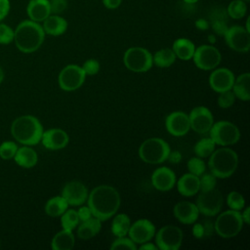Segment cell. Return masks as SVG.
Listing matches in <instances>:
<instances>
[{
	"label": "cell",
	"mask_w": 250,
	"mask_h": 250,
	"mask_svg": "<svg viewBox=\"0 0 250 250\" xmlns=\"http://www.w3.org/2000/svg\"><path fill=\"white\" fill-rule=\"evenodd\" d=\"M87 203L92 215L103 222L116 214L120 207L121 198L115 188L108 185H100L88 194Z\"/></svg>",
	"instance_id": "6da1fadb"
},
{
	"label": "cell",
	"mask_w": 250,
	"mask_h": 250,
	"mask_svg": "<svg viewBox=\"0 0 250 250\" xmlns=\"http://www.w3.org/2000/svg\"><path fill=\"white\" fill-rule=\"evenodd\" d=\"M44 39L45 32L42 25L31 20L21 21L14 30L16 47L25 54L37 51L43 44Z\"/></svg>",
	"instance_id": "7a4b0ae2"
},
{
	"label": "cell",
	"mask_w": 250,
	"mask_h": 250,
	"mask_svg": "<svg viewBox=\"0 0 250 250\" xmlns=\"http://www.w3.org/2000/svg\"><path fill=\"white\" fill-rule=\"evenodd\" d=\"M11 134L23 146H35L41 141L43 126L37 117L29 114L21 115L13 121Z\"/></svg>",
	"instance_id": "3957f363"
},
{
	"label": "cell",
	"mask_w": 250,
	"mask_h": 250,
	"mask_svg": "<svg viewBox=\"0 0 250 250\" xmlns=\"http://www.w3.org/2000/svg\"><path fill=\"white\" fill-rule=\"evenodd\" d=\"M208 168L210 172L219 179L230 177L238 165L237 153L228 146H222L208 156Z\"/></svg>",
	"instance_id": "277c9868"
},
{
	"label": "cell",
	"mask_w": 250,
	"mask_h": 250,
	"mask_svg": "<svg viewBox=\"0 0 250 250\" xmlns=\"http://www.w3.org/2000/svg\"><path fill=\"white\" fill-rule=\"evenodd\" d=\"M171 152L170 146L161 138L145 140L138 150L139 157L147 164H159L168 159Z\"/></svg>",
	"instance_id": "5b68a950"
},
{
	"label": "cell",
	"mask_w": 250,
	"mask_h": 250,
	"mask_svg": "<svg viewBox=\"0 0 250 250\" xmlns=\"http://www.w3.org/2000/svg\"><path fill=\"white\" fill-rule=\"evenodd\" d=\"M240 211L229 209L218 215L214 222L215 232L223 238L236 236L243 227Z\"/></svg>",
	"instance_id": "8992f818"
},
{
	"label": "cell",
	"mask_w": 250,
	"mask_h": 250,
	"mask_svg": "<svg viewBox=\"0 0 250 250\" xmlns=\"http://www.w3.org/2000/svg\"><path fill=\"white\" fill-rule=\"evenodd\" d=\"M123 63L133 72H146L153 64L152 55L143 47H130L124 53Z\"/></svg>",
	"instance_id": "52a82bcc"
},
{
	"label": "cell",
	"mask_w": 250,
	"mask_h": 250,
	"mask_svg": "<svg viewBox=\"0 0 250 250\" xmlns=\"http://www.w3.org/2000/svg\"><path fill=\"white\" fill-rule=\"evenodd\" d=\"M209 133L210 138L215 142V144L221 146L234 145L240 139V132L237 126L227 120H221L213 123Z\"/></svg>",
	"instance_id": "ba28073f"
},
{
	"label": "cell",
	"mask_w": 250,
	"mask_h": 250,
	"mask_svg": "<svg viewBox=\"0 0 250 250\" xmlns=\"http://www.w3.org/2000/svg\"><path fill=\"white\" fill-rule=\"evenodd\" d=\"M199 194L196 198L195 205L199 213L206 217H214L218 215L223 207L224 198L222 192L216 188L209 189L198 191Z\"/></svg>",
	"instance_id": "9c48e42d"
},
{
	"label": "cell",
	"mask_w": 250,
	"mask_h": 250,
	"mask_svg": "<svg viewBox=\"0 0 250 250\" xmlns=\"http://www.w3.org/2000/svg\"><path fill=\"white\" fill-rule=\"evenodd\" d=\"M154 235L155 244L159 250H178L184 238L182 229L174 225L160 228Z\"/></svg>",
	"instance_id": "30bf717a"
},
{
	"label": "cell",
	"mask_w": 250,
	"mask_h": 250,
	"mask_svg": "<svg viewBox=\"0 0 250 250\" xmlns=\"http://www.w3.org/2000/svg\"><path fill=\"white\" fill-rule=\"evenodd\" d=\"M86 78V74L81 66L77 64H68L64 66L58 76V83L63 91H75L79 89Z\"/></svg>",
	"instance_id": "8fae6325"
},
{
	"label": "cell",
	"mask_w": 250,
	"mask_h": 250,
	"mask_svg": "<svg viewBox=\"0 0 250 250\" xmlns=\"http://www.w3.org/2000/svg\"><path fill=\"white\" fill-rule=\"evenodd\" d=\"M192 60L199 69L212 70L220 64L222 55L213 45H200L195 48Z\"/></svg>",
	"instance_id": "7c38bea8"
},
{
	"label": "cell",
	"mask_w": 250,
	"mask_h": 250,
	"mask_svg": "<svg viewBox=\"0 0 250 250\" xmlns=\"http://www.w3.org/2000/svg\"><path fill=\"white\" fill-rule=\"evenodd\" d=\"M226 44L233 51L246 53L250 49V32L241 25L229 26L223 35Z\"/></svg>",
	"instance_id": "4fadbf2b"
},
{
	"label": "cell",
	"mask_w": 250,
	"mask_h": 250,
	"mask_svg": "<svg viewBox=\"0 0 250 250\" xmlns=\"http://www.w3.org/2000/svg\"><path fill=\"white\" fill-rule=\"evenodd\" d=\"M188 118L190 129L198 134L208 133L214 123L212 112L203 105L192 108L188 114Z\"/></svg>",
	"instance_id": "5bb4252c"
},
{
	"label": "cell",
	"mask_w": 250,
	"mask_h": 250,
	"mask_svg": "<svg viewBox=\"0 0 250 250\" xmlns=\"http://www.w3.org/2000/svg\"><path fill=\"white\" fill-rule=\"evenodd\" d=\"M88 189L86 186L77 180L66 183L62 189V196L66 200L68 205L80 206L87 201Z\"/></svg>",
	"instance_id": "9a60e30c"
},
{
	"label": "cell",
	"mask_w": 250,
	"mask_h": 250,
	"mask_svg": "<svg viewBox=\"0 0 250 250\" xmlns=\"http://www.w3.org/2000/svg\"><path fill=\"white\" fill-rule=\"evenodd\" d=\"M165 127L172 136H185L190 130L188 115L183 111H173L166 116Z\"/></svg>",
	"instance_id": "2e32d148"
},
{
	"label": "cell",
	"mask_w": 250,
	"mask_h": 250,
	"mask_svg": "<svg viewBox=\"0 0 250 250\" xmlns=\"http://www.w3.org/2000/svg\"><path fill=\"white\" fill-rule=\"evenodd\" d=\"M155 234V227L147 219H139L131 224L128 235L136 243L142 244L149 241Z\"/></svg>",
	"instance_id": "e0dca14e"
},
{
	"label": "cell",
	"mask_w": 250,
	"mask_h": 250,
	"mask_svg": "<svg viewBox=\"0 0 250 250\" xmlns=\"http://www.w3.org/2000/svg\"><path fill=\"white\" fill-rule=\"evenodd\" d=\"M233 82L234 74L230 69L226 67L214 68L209 76V85L211 89L217 93L231 90Z\"/></svg>",
	"instance_id": "ac0fdd59"
},
{
	"label": "cell",
	"mask_w": 250,
	"mask_h": 250,
	"mask_svg": "<svg viewBox=\"0 0 250 250\" xmlns=\"http://www.w3.org/2000/svg\"><path fill=\"white\" fill-rule=\"evenodd\" d=\"M42 145L50 150H59L64 148L69 142L67 133L60 128H52L43 131L41 141Z\"/></svg>",
	"instance_id": "d6986e66"
},
{
	"label": "cell",
	"mask_w": 250,
	"mask_h": 250,
	"mask_svg": "<svg viewBox=\"0 0 250 250\" xmlns=\"http://www.w3.org/2000/svg\"><path fill=\"white\" fill-rule=\"evenodd\" d=\"M176 175L172 169L166 166L155 169L151 175L153 188L160 191H168L176 185Z\"/></svg>",
	"instance_id": "ffe728a7"
},
{
	"label": "cell",
	"mask_w": 250,
	"mask_h": 250,
	"mask_svg": "<svg viewBox=\"0 0 250 250\" xmlns=\"http://www.w3.org/2000/svg\"><path fill=\"white\" fill-rule=\"evenodd\" d=\"M173 213L175 218L184 225H192L197 221L200 214L195 203L189 201H180L176 203Z\"/></svg>",
	"instance_id": "44dd1931"
},
{
	"label": "cell",
	"mask_w": 250,
	"mask_h": 250,
	"mask_svg": "<svg viewBox=\"0 0 250 250\" xmlns=\"http://www.w3.org/2000/svg\"><path fill=\"white\" fill-rule=\"evenodd\" d=\"M29 20L40 22L51 15L50 0H30L26 7Z\"/></svg>",
	"instance_id": "7402d4cb"
},
{
	"label": "cell",
	"mask_w": 250,
	"mask_h": 250,
	"mask_svg": "<svg viewBox=\"0 0 250 250\" xmlns=\"http://www.w3.org/2000/svg\"><path fill=\"white\" fill-rule=\"evenodd\" d=\"M176 185L180 194L186 197H190L199 191V177L188 172L176 181Z\"/></svg>",
	"instance_id": "603a6c76"
},
{
	"label": "cell",
	"mask_w": 250,
	"mask_h": 250,
	"mask_svg": "<svg viewBox=\"0 0 250 250\" xmlns=\"http://www.w3.org/2000/svg\"><path fill=\"white\" fill-rule=\"evenodd\" d=\"M43 30L45 34L59 36L63 34L67 29V21L59 15H50L43 21Z\"/></svg>",
	"instance_id": "cb8c5ba5"
},
{
	"label": "cell",
	"mask_w": 250,
	"mask_h": 250,
	"mask_svg": "<svg viewBox=\"0 0 250 250\" xmlns=\"http://www.w3.org/2000/svg\"><path fill=\"white\" fill-rule=\"evenodd\" d=\"M209 24H211L212 29L218 35L223 36L228 29V20L229 16L227 10L222 7H216L212 10L209 15Z\"/></svg>",
	"instance_id": "d4e9b609"
},
{
	"label": "cell",
	"mask_w": 250,
	"mask_h": 250,
	"mask_svg": "<svg viewBox=\"0 0 250 250\" xmlns=\"http://www.w3.org/2000/svg\"><path fill=\"white\" fill-rule=\"evenodd\" d=\"M102 229V221L92 216L86 221L80 222L76 230V234L80 239H90L96 236Z\"/></svg>",
	"instance_id": "484cf974"
},
{
	"label": "cell",
	"mask_w": 250,
	"mask_h": 250,
	"mask_svg": "<svg viewBox=\"0 0 250 250\" xmlns=\"http://www.w3.org/2000/svg\"><path fill=\"white\" fill-rule=\"evenodd\" d=\"M15 162L22 168H31L37 164L38 155L37 152L30 147V146H22L18 147V150L14 156Z\"/></svg>",
	"instance_id": "4316f807"
},
{
	"label": "cell",
	"mask_w": 250,
	"mask_h": 250,
	"mask_svg": "<svg viewBox=\"0 0 250 250\" xmlns=\"http://www.w3.org/2000/svg\"><path fill=\"white\" fill-rule=\"evenodd\" d=\"M75 238L72 230L62 229L57 232L51 241V248L53 250H71L74 247Z\"/></svg>",
	"instance_id": "83f0119b"
},
{
	"label": "cell",
	"mask_w": 250,
	"mask_h": 250,
	"mask_svg": "<svg viewBox=\"0 0 250 250\" xmlns=\"http://www.w3.org/2000/svg\"><path fill=\"white\" fill-rule=\"evenodd\" d=\"M250 73L245 72L240 75H238L236 78H234V82L231 87V91L233 92L235 98L247 102L250 100Z\"/></svg>",
	"instance_id": "f1b7e54d"
},
{
	"label": "cell",
	"mask_w": 250,
	"mask_h": 250,
	"mask_svg": "<svg viewBox=\"0 0 250 250\" xmlns=\"http://www.w3.org/2000/svg\"><path fill=\"white\" fill-rule=\"evenodd\" d=\"M172 50L176 55V58L182 61H188L192 59L195 46L188 38H178L174 41Z\"/></svg>",
	"instance_id": "f546056e"
},
{
	"label": "cell",
	"mask_w": 250,
	"mask_h": 250,
	"mask_svg": "<svg viewBox=\"0 0 250 250\" xmlns=\"http://www.w3.org/2000/svg\"><path fill=\"white\" fill-rule=\"evenodd\" d=\"M131 226V220L125 213H119L114 216L111 222V232L114 236H126Z\"/></svg>",
	"instance_id": "4dcf8cb0"
},
{
	"label": "cell",
	"mask_w": 250,
	"mask_h": 250,
	"mask_svg": "<svg viewBox=\"0 0 250 250\" xmlns=\"http://www.w3.org/2000/svg\"><path fill=\"white\" fill-rule=\"evenodd\" d=\"M68 208L66 200L61 196H54L50 198L44 207L45 213L50 217H60Z\"/></svg>",
	"instance_id": "1f68e13d"
},
{
	"label": "cell",
	"mask_w": 250,
	"mask_h": 250,
	"mask_svg": "<svg viewBox=\"0 0 250 250\" xmlns=\"http://www.w3.org/2000/svg\"><path fill=\"white\" fill-rule=\"evenodd\" d=\"M176 55L172 48H163L152 55V62L158 67H169L176 61Z\"/></svg>",
	"instance_id": "d6a6232c"
},
{
	"label": "cell",
	"mask_w": 250,
	"mask_h": 250,
	"mask_svg": "<svg viewBox=\"0 0 250 250\" xmlns=\"http://www.w3.org/2000/svg\"><path fill=\"white\" fill-rule=\"evenodd\" d=\"M215 147H216L215 142L209 137V138H203L199 140L195 144L193 150L198 157L205 158V157H208L215 150Z\"/></svg>",
	"instance_id": "836d02e7"
},
{
	"label": "cell",
	"mask_w": 250,
	"mask_h": 250,
	"mask_svg": "<svg viewBox=\"0 0 250 250\" xmlns=\"http://www.w3.org/2000/svg\"><path fill=\"white\" fill-rule=\"evenodd\" d=\"M246 3L247 2L243 0H232L227 8V13L229 18H231L234 20L242 19L247 12Z\"/></svg>",
	"instance_id": "e575fe53"
},
{
	"label": "cell",
	"mask_w": 250,
	"mask_h": 250,
	"mask_svg": "<svg viewBox=\"0 0 250 250\" xmlns=\"http://www.w3.org/2000/svg\"><path fill=\"white\" fill-rule=\"evenodd\" d=\"M60 217H61V225L64 229L73 230L80 223L77 215V211L74 209L67 208Z\"/></svg>",
	"instance_id": "d590c367"
},
{
	"label": "cell",
	"mask_w": 250,
	"mask_h": 250,
	"mask_svg": "<svg viewBox=\"0 0 250 250\" xmlns=\"http://www.w3.org/2000/svg\"><path fill=\"white\" fill-rule=\"evenodd\" d=\"M227 204L229 209L241 211L245 206V199L240 192L232 190L227 196Z\"/></svg>",
	"instance_id": "8d00e7d4"
},
{
	"label": "cell",
	"mask_w": 250,
	"mask_h": 250,
	"mask_svg": "<svg viewBox=\"0 0 250 250\" xmlns=\"http://www.w3.org/2000/svg\"><path fill=\"white\" fill-rule=\"evenodd\" d=\"M188 169L189 173L199 177L205 172L206 165L201 157L194 156V157H191L188 161Z\"/></svg>",
	"instance_id": "74e56055"
},
{
	"label": "cell",
	"mask_w": 250,
	"mask_h": 250,
	"mask_svg": "<svg viewBox=\"0 0 250 250\" xmlns=\"http://www.w3.org/2000/svg\"><path fill=\"white\" fill-rule=\"evenodd\" d=\"M18 147L19 146L15 142H12V141L3 142L0 145V157L5 160L14 158V156L18 150Z\"/></svg>",
	"instance_id": "f35d334b"
},
{
	"label": "cell",
	"mask_w": 250,
	"mask_h": 250,
	"mask_svg": "<svg viewBox=\"0 0 250 250\" xmlns=\"http://www.w3.org/2000/svg\"><path fill=\"white\" fill-rule=\"evenodd\" d=\"M111 250L116 249H129V250H137L138 247L136 243L130 238L126 236H120L116 237V239L111 243L110 247Z\"/></svg>",
	"instance_id": "ab89813d"
},
{
	"label": "cell",
	"mask_w": 250,
	"mask_h": 250,
	"mask_svg": "<svg viewBox=\"0 0 250 250\" xmlns=\"http://www.w3.org/2000/svg\"><path fill=\"white\" fill-rule=\"evenodd\" d=\"M217 185V178L210 172V173H203L199 176V190H209L216 188Z\"/></svg>",
	"instance_id": "60d3db41"
},
{
	"label": "cell",
	"mask_w": 250,
	"mask_h": 250,
	"mask_svg": "<svg viewBox=\"0 0 250 250\" xmlns=\"http://www.w3.org/2000/svg\"><path fill=\"white\" fill-rule=\"evenodd\" d=\"M234 102H235V96L231 90H227L219 93L217 103L220 107L229 108L234 104Z\"/></svg>",
	"instance_id": "b9f144b4"
},
{
	"label": "cell",
	"mask_w": 250,
	"mask_h": 250,
	"mask_svg": "<svg viewBox=\"0 0 250 250\" xmlns=\"http://www.w3.org/2000/svg\"><path fill=\"white\" fill-rule=\"evenodd\" d=\"M14 41V30L8 24L0 23V44H10Z\"/></svg>",
	"instance_id": "7bdbcfd3"
},
{
	"label": "cell",
	"mask_w": 250,
	"mask_h": 250,
	"mask_svg": "<svg viewBox=\"0 0 250 250\" xmlns=\"http://www.w3.org/2000/svg\"><path fill=\"white\" fill-rule=\"evenodd\" d=\"M84 70L86 75H95L100 71L101 65L100 62L95 59H89L84 62L83 65L81 66Z\"/></svg>",
	"instance_id": "ee69618b"
},
{
	"label": "cell",
	"mask_w": 250,
	"mask_h": 250,
	"mask_svg": "<svg viewBox=\"0 0 250 250\" xmlns=\"http://www.w3.org/2000/svg\"><path fill=\"white\" fill-rule=\"evenodd\" d=\"M67 7L66 0H51L50 1V10L52 15L62 14Z\"/></svg>",
	"instance_id": "f6af8a7d"
},
{
	"label": "cell",
	"mask_w": 250,
	"mask_h": 250,
	"mask_svg": "<svg viewBox=\"0 0 250 250\" xmlns=\"http://www.w3.org/2000/svg\"><path fill=\"white\" fill-rule=\"evenodd\" d=\"M77 215H78V218H79V222H83V221H86L87 219L91 218L93 215H92V211L91 209L89 208V206H84L83 204L80 205L79 209L77 210Z\"/></svg>",
	"instance_id": "bcb514c9"
},
{
	"label": "cell",
	"mask_w": 250,
	"mask_h": 250,
	"mask_svg": "<svg viewBox=\"0 0 250 250\" xmlns=\"http://www.w3.org/2000/svg\"><path fill=\"white\" fill-rule=\"evenodd\" d=\"M192 229H191V232L192 235L197 238V239H201L204 238V228L202 223H193L192 224Z\"/></svg>",
	"instance_id": "7dc6e473"
},
{
	"label": "cell",
	"mask_w": 250,
	"mask_h": 250,
	"mask_svg": "<svg viewBox=\"0 0 250 250\" xmlns=\"http://www.w3.org/2000/svg\"><path fill=\"white\" fill-rule=\"evenodd\" d=\"M203 228H204V237H209L215 232L214 229V222L211 220H204L202 222Z\"/></svg>",
	"instance_id": "c3c4849f"
},
{
	"label": "cell",
	"mask_w": 250,
	"mask_h": 250,
	"mask_svg": "<svg viewBox=\"0 0 250 250\" xmlns=\"http://www.w3.org/2000/svg\"><path fill=\"white\" fill-rule=\"evenodd\" d=\"M10 1L9 0H0V21L4 20L10 12Z\"/></svg>",
	"instance_id": "681fc988"
},
{
	"label": "cell",
	"mask_w": 250,
	"mask_h": 250,
	"mask_svg": "<svg viewBox=\"0 0 250 250\" xmlns=\"http://www.w3.org/2000/svg\"><path fill=\"white\" fill-rule=\"evenodd\" d=\"M122 0H103V4L106 9L113 10L120 6Z\"/></svg>",
	"instance_id": "f907efd6"
},
{
	"label": "cell",
	"mask_w": 250,
	"mask_h": 250,
	"mask_svg": "<svg viewBox=\"0 0 250 250\" xmlns=\"http://www.w3.org/2000/svg\"><path fill=\"white\" fill-rule=\"evenodd\" d=\"M209 21L204 20V19H198L196 21H195V26L200 29V30H206L209 28Z\"/></svg>",
	"instance_id": "816d5d0a"
},
{
	"label": "cell",
	"mask_w": 250,
	"mask_h": 250,
	"mask_svg": "<svg viewBox=\"0 0 250 250\" xmlns=\"http://www.w3.org/2000/svg\"><path fill=\"white\" fill-rule=\"evenodd\" d=\"M242 213H241V218L244 224L249 225L250 224V207H246L242 209Z\"/></svg>",
	"instance_id": "f5cc1de1"
},
{
	"label": "cell",
	"mask_w": 250,
	"mask_h": 250,
	"mask_svg": "<svg viewBox=\"0 0 250 250\" xmlns=\"http://www.w3.org/2000/svg\"><path fill=\"white\" fill-rule=\"evenodd\" d=\"M139 249L141 250H157V246L155 243H151L149 241H146V242H144L140 245Z\"/></svg>",
	"instance_id": "db71d44e"
},
{
	"label": "cell",
	"mask_w": 250,
	"mask_h": 250,
	"mask_svg": "<svg viewBox=\"0 0 250 250\" xmlns=\"http://www.w3.org/2000/svg\"><path fill=\"white\" fill-rule=\"evenodd\" d=\"M186 4H195L196 2H198L199 0H183Z\"/></svg>",
	"instance_id": "11a10c76"
},
{
	"label": "cell",
	"mask_w": 250,
	"mask_h": 250,
	"mask_svg": "<svg viewBox=\"0 0 250 250\" xmlns=\"http://www.w3.org/2000/svg\"><path fill=\"white\" fill-rule=\"evenodd\" d=\"M3 80H4V71H3V69L0 67V84L2 83Z\"/></svg>",
	"instance_id": "9f6ffc18"
},
{
	"label": "cell",
	"mask_w": 250,
	"mask_h": 250,
	"mask_svg": "<svg viewBox=\"0 0 250 250\" xmlns=\"http://www.w3.org/2000/svg\"><path fill=\"white\" fill-rule=\"evenodd\" d=\"M208 40H209L211 43H214V42H215V36H214V35H209V36H208Z\"/></svg>",
	"instance_id": "6f0895ef"
},
{
	"label": "cell",
	"mask_w": 250,
	"mask_h": 250,
	"mask_svg": "<svg viewBox=\"0 0 250 250\" xmlns=\"http://www.w3.org/2000/svg\"><path fill=\"white\" fill-rule=\"evenodd\" d=\"M243 1H245V2H249L250 0H243Z\"/></svg>",
	"instance_id": "680465c9"
}]
</instances>
